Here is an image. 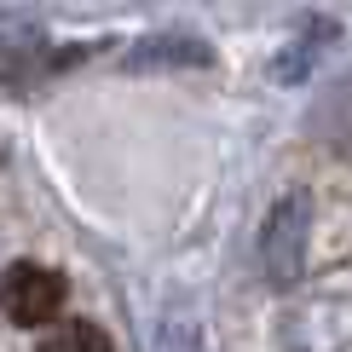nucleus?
<instances>
[{"label":"nucleus","mask_w":352,"mask_h":352,"mask_svg":"<svg viewBox=\"0 0 352 352\" xmlns=\"http://www.w3.org/2000/svg\"><path fill=\"white\" fill-rule=\"evenodd\" d=\"M306 226H312V202L306 190H289V197L272 202L266 226H260V272L277 289H295L306 272Z\"/></svg>","instance_id":"obj_1"},{"label":"nucleus","mask_w":352,"mask_h":352,"mask_svg":"<svg viewBox=\"0 0 352 352\" xmlns=\"http://www.w3.org/2000/svg\"><path fill=\"white\" fill-rule=\"evenodd\" d=\"M283 352H346L352 346V295H318L277 318Z\"/></svg>","instance_id":"obj_2"},{"label":"nucleus","mask_w":352,"mask_h":352,"mask_svg":"<svg viewBox=\"0 0 352 352\" xmlns=\"http://www.w3.org/2000/svg\"><path fill=\"white\" fill-rule=\"evenodd\" d=\"M58 306H64V277L52 266H35V260L6 266V277H0V312H6V324L47 329L58 318Z\"/></svg>","instance_id":"obj_3"},{"label":"nucleus","mask_w":352,"mask_h":352,"mask_svg":"<svg viewBox=\"0 0 352 352\" xmlns=\"http://www.w3.org/2000/svg\"><path fill=\"white\" fill-rule=\"evenodd\" d=\"M69 58H76V52H69ZM69 58H52L47 41H41L35 29H6V35H0V81L29 87L41 76H52L58 64H69Z\"/></svg>","instance_id":"obj_4"},{"label":"nucleus","mask_w":352,"mask_h":352,"mask_svg":"<svg viewBox=\"0 0 352 352\" xmlns=\"http://www.w3.org/2000/svg\"><path fill=\"white\" fill-rule=\"evenodd\" d=\"M133 69H151V64H208V47L202 41H185V35H156V41H139V52H127Z\"/></svg>","instance_id":"obj_5"},{"label":"nucleus","mask_w":352,"mask_h":352,"mask_svg":"<svg viewBox=\"0 0 352 352\" xmlns=\"http://www.w3.org/2000/svg\"><path fill=\"white\" fill-rule=\"evenodd\" d=\"M41 352H110V335L87 318H69V324H52L41 335Z\"/></svg>","instance_id":"obj_6"}]
</instances>
